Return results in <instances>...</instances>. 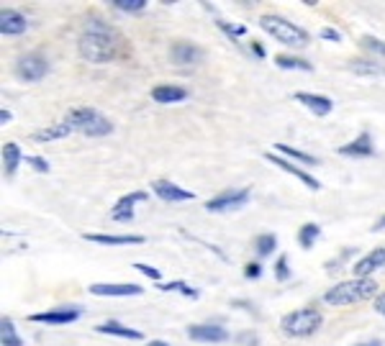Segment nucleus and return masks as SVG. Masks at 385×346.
<instances>
[{
    "label": "nucleus",
    "mask_w": 385,
    "mask_h": 346,
    "mask_svg": "<svg viewBox=\"0 0 385 346\" xmlns=\"http://www.w3.org/2000/svg\"><path fill=\"white\" fill-rule=\"evenodd\" d=\"M357 346H383V341L375 338V341H365V344H357Z\"/></svg>",
    "instance_id": "obj_44"
},
{
    "label": "nucleus",
    "mask_w": 385,
    "mask_h": 346,
    "mask_svg": "<svg viewBox=\"0 0 385 346\" xmlns=\"http://www.w3.org/2000/svg\"><path fill=\"white\" fill-rule=\"evenodd\" d=\"M336 152L342 154V157H373V154H375V144H373V136H370V133L362 131L355 142L339 146Z\"/></svg>",
    "instance_id": "obj_17"
},
{
    "label": "nucleus",
    "mask_w": 385,
    "mask_h": 346,
    "mask_svg": "<svg viewBox=\"0 0 385 346\" xmlns=\"http://www.w3.org/2000/svg\"><path fill=\"white\" fill-rule=\"evenodd\" d=\"M319 236H321V228H319V226L303 224L301 231H298V244L303 246V249H314V244L319 241Z\"/></svg>",
    "instance_id": "obj_28"
},
{
    "label": "nucleus",
    "mask_w": 385,
    "mask_h": 346,
    "mask_svg": "<svg viewBox=\"0 0 385 346\" xmlns=\"http://www.w3.org/2000/svg\"><path fill=\"white\" fill-rule=\"evenodd\" d=\"M134 269L144 272V275L149 277V280H154V282H160V280H162V272H160V269H154V267L144 265V262H136V265H134Z\"/></svg>",
    "instance_id": "obj_34"
},
{
    "label": "nucleus",
    "mask_w": 385,
    "mask_h": 346,
    "mask_svg": "<svg viewBox=\"0 0 385 346\" xmlns=\"http://www.w3.org/2000/svg\"><path fill=\"white\" fill-rule=\"evenodd\" d=\"M72 131H75V126H72L70 121H60V123H54V126H49V129L39 131L34 139H36V142H60V139H67Z\"/></svg>",
    "instance_id": "obj_22"
},
{
    "label": "nucleus",
    "mask_w": 385,
    "mask_h": 346,
    "mask_svg": "<svg viewBox=\"0 0 385 346\" xmlns=\"http://www.w3.org/2000/svg\"><path fill=\"white\" fill-rule=\"evenodd\" d=\"M273 149H275L277 154H280V157L295 159V162L306 164V167H316V164H319V159H316V157H311V154L301 152V149H293V146H288V144H275Z\"/></svg>",
    "instance_id": "obj_23"
},
{
    "label": "nucleus",
    "mask_w": 385,
    "mask_h": 346,
    "mask_svg": "<svg viewBox=\"0 0 385 346\" xmlns=\"http://www.w3.org/2000/svg\"><path fill=\"white\" fill-rule=\"evenodd\" d=\"M85 241H92V244H103V246H134V244H144L147 239L136 234H82Z\"/></svg>",
    "instance_id": "obj_15"
},
{
    "label": "nucleus",
    "mask_w": 385,
    "mask_h": 346,
    "mask_svg": "<svg viewBox=\"0 0 385 346\" xmlns=\"http://www.w3.org/2000/svg\"><path fill=\"white\" fill-rule=\"evenodd\" d=\"M188 336L192 341H203V344H221L229 338V331L221 326H213V323H195L188 328Z\"/></svg>",
    "instance_id": "obj_11"
},
{
    "label": "nucleus",
    "mask_w": 385,
    "mask_h": 346,
    "mask_svg": "<svg viewBox=\"0 0 385 346\" xmlns=\"http://www.w3.org/2000/svg\"><path fill=\"white\" fill-rule=\"evenodd\" d=\"M80 318V308H60V310H47V313H34L29 321L34 323H54V326H64Z\"/></svg>",
    "instance_id": "obj_14"
},
{
    "label": "nucleus",
    "mask_w": 385,
    "mask_h": 346,
    "mask_svg": "<svg viewBox=\"0 0 385 346\" xmlns=\"http://www.w3.org/2000/svg\"><path fill=\"white\" fill-rule=\"evenodd\" d=\"M321 39L326 41H342V34L336 29H321Z\"/></svg>",
    "instance_id": "obj_39"
},
{
    "label": "nucleus",
    "mask_w": 385,
    "mask_h": 346,
    "mask_svg": "<svg viewBox=\"0 0 385 346\" xmlns=\"http://www.w3.org/2000/svg\"><path fill=\"white\" fill-rule=\"evenodd\" d=\"M324 323V316L316 310V308H301V310H293L280 321V328L283 334L295 338H306V336H314L316 331L321 328Z\"/></svg>",
    "instance_id": "obj_4"
},
{
    "label": "nucleus",
    "mask_w": 385,
    "mask_h": 346,
    "mask_svg": "<svg viewBox=\"0 0 385 346\" xmlns=\"http://www.w3.org/2000/svg\"><path fill=\"white\" fill-rule=\"evenodd\" d=\"M90 293L98 297H129V295H142V285H116V282H95L90 285Z\"/></svg>",
    "instance_id": "obj_12"
},
{
    "label": "nucleus",
    "mask_w": 385,
    "mask_h": 346,
    "mask_svg": "<svg viewBox=\"0 0 385 346\" xmlns=\"http://www.w3.org/2000/svg\"><path fill=\"white\" fill-rule=\"evenodd\" d=\"M380 267H385V249H375V252H370L367 256H362L352 272H355V277H370Z\"/></svg>",
    "instance_id": "obj_18"
},
{
    "label": "nucleus",
    "mask_w": 385,
    "mask_h": 346,
    "mask_svg": "<svg viewBox=\"0 0 385 346\" xmlns=\"http://www.w3.org/2000/svg\"><path fill=\"white\" fill-rule=\"evenodd\" d=\"M249 187H234V190H223L219 193L216 198H211L208 203H206V211H211V213H226V211H239L244 205L249 203Z\"/></svg>",
    "instance_id": "obj_6"
},
{
    "label": "nucleus",
    "mask_w": 385,
    "mask_h": 346,
    "mask_svg": "<svg viewBox=\"0 0 385 346\" xmlns=\"http://www.w3.org/2000/svg\"><path fill=\"white\" fill-rule=\"evenodd\" d=\"M260 275H262V267L257 265V262H254V265L244 267V277H247V280H257Z\"/></svg>",
    "instance_id": "obj_37"
},
{
    "label": "nucleus",
    "mask_w": 385,
    "mask_h": 346,
    "mask_svg": "<svg viewBox=\"0 0 385 346\" xmlns=\"http://www.w3.org/2000/svg\"><path fill=\"white\" fill-rule=\"evenodd\" d=\"M21 159H23V154H21L18 144H3V167H5V174H13L18 170Z\"/></svg>",
    "instance_id": "obj_24"
},
{
    "label": "nucleus",
    "mask_w": 385,
    "mask_h": 346,
    "mask_svg": "<svg viewBox=\"0 0 385 346\" xmlns=\"http://www.w3.org/2000/svg\"><path fill=\"white\" fill-rule=\"evenodd\" d=\"M111 5H116L119 10H126V13H139V10H144L149 3H147V0H111Z\"/></svg>",
    "instance_id": "obj_31"
},
{
    "label": "nucleus",
    "mask_w": 385,
    "mask_h": 346,
    "mask_svg": "<svg viewBox=\"0 0 385 346\" xmlns=\"http://www.w3.org/2000/svg\"><path fill=\"white\" fill-rule=\"evenodd\" d=\"M275 277L280 280V282H285V280H290V267H288V256H280L277 262H275Z\"/></svg>",
    "instance_id": "obj_33"
},
{
    "label": "nucleus",
    "mask_w": 385,
    "mask_h": 346,
    "mask_svg": "<svg viewBox=\"0 0 385 346\" xmlns=\"http://www.w3.org/2000/svg\"><path fill=\"white\" fill-rule=\"evenodd\" d=\"M64 121H70L75 126V131H82L85 136H108L113 131L111 121L95 108H72L64 116Z\"/></svg>",
    "instance_id": "obj_5"
},
{
    "label": "nucleus",
    "mask_w": 385,
    "mask_h": 346,
    "mask_svg": "<svg viewBox=\"0 0 385 346\" xmlns=\"http://www.w3.org/2000/svg\"><path fill=\"white\" fill-rule=\"evenodd\" d=\"M295 98H298V103H303L308 111H314L316 116H329L332 108H334V103L329 101V98H324V95H314V92H298Z\"/></svg>",
    "instance_id": "obj_19"
},
{
    "label": "nucleus",
    "mask_w": 385,
    "mask_h": 346,
    "mask_svg": "<svg viewBox=\"0 0 385 346\" xmlns=\"http://www.w3.org/2000/svg\"><path fill=\"white\" fill-rule=\"evenodd\" d=\"M360 44H362V49L385 57V41L383 39H375V36H362V41H360Z\"/></svg>",
    "instance_id": "obj_32"
},
{
    "label": "nucleus",
    "mask_w": 385,
    "mask_h": 346,
    "mask_svg": "<svg viewBox=\"0 0 385 346\" xmlns=\"http://www.w3.org/2000/svg\"><path fill=\"white\" fill-rule=\"evenodd\" d=\"M47 70H49V64H47V59L41 57L39 51L21 54L18 59H16V75H18L21 80H26V82L41 80V77L47 75Z\"/></svg>",
    "instance_id": "obj_7"
},
{
    "label": "nucleus",
    "mask_w": 385,
    "mask_h": 346,
    "mask_svg": "<svg viewBox=\"0 0 385 346\" xmlns=\"http://www.w3.org/2000/svg\"><path fill=\"white\" fill-rule=\"evenodd\" d=\"M221 26V31L223 34H229V36H244L247 34V26H239V23H219Z\"/></svg>",
    "instance_id": "obj_36"
},
{
    "label": "nucleus",
    "mask_w": 385,
    "mask_h": 346,
    "mask_svg": "<svg viewBox=\"0 0 385 346\" xmlns=\"http://www.w3.org/2000/svg\"><path fill=\"white\" fill-rule=\"evenodd\" d=\"M157 287H160L162 293H173V290H180V293H183L185 297H192V300L198 297V290H192V287H188L185 282H180V280H177V282H160Z\"/></svg>",
    "instance_id": "obj_30"
},
{
    "label": "nucleus",
    "mask_w": 385,
    "mask_h": 346,
    "mask_svg": "<svg viewBox=\"0 0 385 346\" xmlns=\"http://www.w3.org/2000/svg\"><path fill=\"white\" fill-rule=\"evenodd\" d=\"M0 344L3 346H23L18 331H16V326H13V321L5 316H3V321H0Z\"/></svg>",
    "instance_id": "obj_26"
},
{
    "label": "nucleus",
    "mask_w": 385,
    "mask_h": 346,
    "mask_svg": "<svg viewBox=\"0 0 385 346\" xmlns=\"http://www.w3.org/2000/svg\"><path fill=\"white\" fill-rule=\"evenodd\" d=\"M170 59L177 64V67H195L203 62V51L195 46V44H185V41H177L170 46Z\"/></svg>",
    "instance_id": "obj_10"
},
{
    "label": "nucleus",
    "mask_w": 385,
    "mask_h": 346,
    "mask_svg": "<svg viewBox=\"0 0 385 346\" xmlns=\"http://www.w3.org/2000/svg\"><path fill=\"white\" fill-rule=\"evenodd\" d=\"M252 51L257 54V57H264V49H262V44H260V41H252Z\"/></svg>",
    "instance_id": "obj_41"
},
{
    "label": "nucleus",
    "mask_w": 385,
    "mask_h": 346,
    "mask_svg": "<svg viewBox=\"0 0 385 346\" xmlns=\"http://www.w3.org/2000/svg\"><path fill=\"white\" fill-rule=\"evenodd\" d=\"M377 282L370 280V277H355V280H345L334 285L332 290L324 293V303L326 306H355V303H362V300H370V297H377Z\"/></svg>",
    "instance_id": "obj_2"
},
{
    "label": "nucleus",
    "mask_w": 385,
    "mask_h": 346,
    "mask_svg": "<svg viewBox=\"0 0 385 346\" xmlns=\"http://www.w3.org/2000/svg\"><path fill=\"white\" fill-rule=\"evenodd\" d=\"M144 200H149V193H144V190H134V193L123 195V198H119V200H116V205H113L111 218H113V221H119V224L132 221L136 203H144Z\"/></svg>",
    "instance_id": "obj_9"
},
{
    "label": "nucleus",
    "mask_w": 385,
    "mask_h": 346,
    "mask_svg": "<svg viewBox=\"0 0 385 346\" xmlns=\"http://www.w3.org/2000/svg\"><path fill=\"white\" fill-rule=\"evenodd\" d=\"M147 346H170V344H167V341H149Z\"/></svg>",
    "instance_id": "obj_45"
},
{
    "label": "nucleus",
    "mask_w": 385,
    "mask_h": 346,
    "mask_svg": "<svg viewBox=\"0 0 385 346\" xmlns=\"http://www.w3.org/2000/svg\"><path fill=\"white\" fill-rule=\"evenodd\" d=\"M264 159H267V162H273L275 167H280L283 172H288V174H293V177H298V180H301V183H303L306 187H308V190H321V183L316 180L314 174H308L306 170H301V167H298V164H293L290 159H285V157H280V154H273V152L264 154Z\"/></svg>",
    "instance_id": "obj_8"
},
{
    "label": "nucleus",
    "mask_w": 385,
    "mask_h": 346,
    "mask_svg": "<svg viewBox=\"0 0 385 346\" xmlns=\"http://www.w3.org/2000/svg\"><path fill=\"white\" fill-rule=\"evenodd\" d=\"M349 70L355 75H367V77H375V75H385V67L377 64L373 59H352L349 62Z\"/></svg>",
    "instance_id": "obj_25"
},
{
    "label": "nucleus",
    "mask_w": 385,
    "mask_h": 346,
    "mask_svg": "<svg viewBox=\"0 0 385 346\" xmlns=\"http://www.w3.org/2000/svg\"><path fill=\"white\" fill-rule=\"evenodd\" d=\"M26 29H29V21H26L23 13L3 8V13H0V34H3V36H18V34H23Z\"/></svg>",
    "instance_id": "obj_13"
},
{
    "label": "nucleus",
    "mask_w": 385,
    "mask_h": 346,
    "mask_svg": "<svg viewBox=\"0 0 385 346\" xmlns=\"http://www.w3.org/2000/svg\"><path fill=\"white\" fill-rule=\"evenodd\" d=\"M275 64L283 67V70H303V72L314 70L311 62L301 59V57H290V54H277V57H275Z\"/></svg>",
    "instance_id": "obj_27"
},
{
    "label": "nucleus",
    "mask_w": 385,
    "mask_h": 346,
    "mask_svg": "<svg viewBox=\"0 0 385 346\" xmlns=\"http://www.w3.org/2000/svg\"><path fill=\"white\" fill-rule=\"evenodd\" d=\"M152 101L154 103H180L188 101V90L180 88V85H157L152 90Z\"/></svg>",
    "instance_id": "obj_20"
},
{
    "label": "nucleus",
    "mask_w": 385,
    "mask_h": 346,
    "mask_svg": "<svg viewBox=\"0 0 385 346\" xmlns=\"http://www.w3.org/2000/svg\"><path fill=\"white\" fill-rule=\"evenodd\" d=\"M152 190L157 198H162L167 203H183V200H192V198H195L190 190H183V187H177V185L170 183V180H157V183L152 185Z\"/></svg>",
    "instance_id": "obj_16"
},
{
    "label": "nucleus",
    "mask_w": 385,
    "mask_h": 346,
    "mask_svg": "<svg viewBox=\"0 0 385 346\" xmlns=\"http://www.w3.org/2000/svg\"><path fill=\"white\" fill-rule=\"evenodd\" d=\"M26 164L34 167L36 172H49V162H47V159H41V157H26Z\"/></svg>",
    "instance_id": "obj_35"
},
{
    "label": "nucleus",
    "mask_w": 385,
    "mask_h": 346,
    "mask_svg": "<svg viewBox=\"0 0 385 346\" xmlns=\"http://www.w3.org/2000/svg\"><path fill=\"white\" fill-rule=\"evenodd\" d=\"M254 246H257V254L260 256L273 254L275 246H277V236L275 234H260L257 236V241H254Z\"/></svg>",
    "instance_id": "obj_29"
},
{
    "label": "nucleus",
    "mask_w": 385,
    "mask_h": 346,
    "mask_svg": "<svg viewBox=\"0 0 385 346\" xmlns=\"http://www.w3.org/2000/svg\"><path fill=\"white\" fill-rule=\"evenodd\" d=\"M375 310L385 316V293H380V295L375 297Z\"/></svg>",
    "instance_id": "obj_40"
},
{
    "label": "nucleus",
    "mask_w": 385,
    "mask_h": 346,
    "mask_svg": "<svg viewBox=\"0 0 385 346\" xmlns=\"http://www.w3.org/2000/svg\"><path fill=\"white\" fill-rule=\"evenodd\" d=\"M373 231H385V215L380 218V221H377L375 226H373Z\"/></svg>",
    "instance_id": "obj_43"
},
{
    "label": "nucleus",
    "mask_w": 385,
    "mask_h": 346,
    "mask_svg": "<svg viewBox=\"0 0 385 346\" xmlns=\"http://www.w3.org/2000/svg\"><path fill=\"white\" fill-rule=\"evenodd\" d=\"M10 118H13V116H10V111H5V108H3V111H0V123L5 126V123H8Z\"/></svg>",
    "instance_id": "obj_42"
},
{
    "label": "nucleus",
    "mask_w": 385,
    "mask_h": 346,
    "mask_svg": "<svg viewBox=\"0 0 385 346\" xmlns=\"http://www.w3.org/2000/svg\"><path fill=\"white\" fill-rule=\"evenodd\" d=\"M123 41L119 36V31L111 29L108 23L98 16H90L85 21V29L77 41V51L85 62L90 64H108V62L119 59Z\"/></svg>",
    "instance_id": "obj_1"
},
{
    "label": "nucleus",
    "mask_w": 385,
    "mask_h": 346,
    "mask_svg": "<svg viewBox=\"0 0 385 346\" xmlns=\"http://www.w3.org/2000/svg\"><path fill=\"white\" fill-rule=\"evenodd\" d=\"M260 26H262L264 34H270L273 39H277L285 46H293V49H303V46H308V41H311L308 31L290 23L283 16H275V13H264L262 18H260Z\"/></svg>",
    "instance_id": "obj_3"
},
{
    "label": "nucleus",
    "mask_w": 385,
    "mask_h": 346,
    "mask_svg": "<svg viewBox=\"0 0 385 346\" xmlns=\"http://www.w3.org/2000/svg\"><path fill=\"white\" fill-rule=\"evenodd\" d=\"M98 334H108V336H119V338H132V341H142L144 334L142 331H136V328H126L121 326L119 321H105L101 326H95Z\"/></svg>",
    "instance_id": "obj_21"
},
{
    "label": "nucleus",
    "mask_w": 385,
    "mask_h": 346,
    "mask_svg": "<svg viewBox=\"0 0 385 346\" xmlns=\"http://www.w3.org/2000/svg\"><path fill=\"white\" fill-rule=\"evenodd\" d=\"M349 254H352V249H345L339 259H334V262H326V269H339V267L345 265V259H347V256H349Z\"/></svg>",
    "instance_id": "obj_38"
}]
</instances>
